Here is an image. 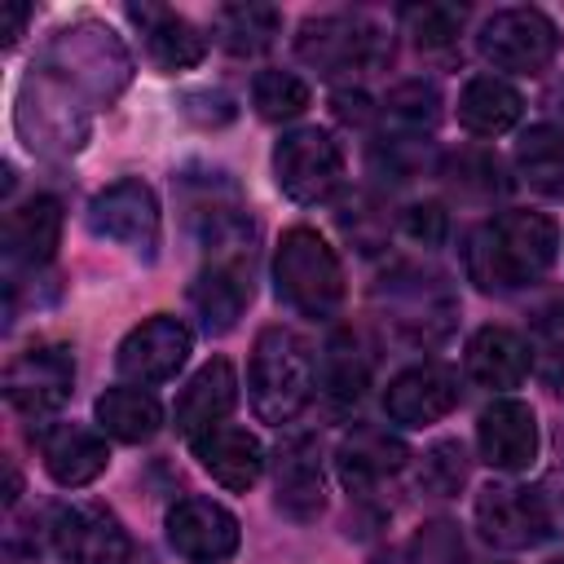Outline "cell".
Segmentation results:
<instances>
[{"label": "cell", "mask_w": 564, "mask_h": 564, "mask_svg": "<svg viewBox=\"0 0 564 564\" xmlns=\"http://www.w3.org/2000/svg\"><path fill=\"white\" fill-rule=\"evenodd\" d=\"M560 251V229L542 212H498L467 238V278L480 291L533 286Z\"/></svg>", "instance_id": "6da1fadb"}, {"label": "cell", "mask_w": 564, "mask_h": 564, "mask_svg": "<svg viewBox=\"0 0 564 564\" xmlns=\"http://www.w3.org/2000/svg\"><path fill=\"white\" fill-rule=\"evenodd\" d=\"M247 392L260 423H291L317 392V361L313 348L291 326H264L251 348L247 366Z\"/></svg>", "instance_id": "7a4b0ae2"}, {"label": "cell", "mask_w": 564, "mask_h": 564, "mask_svg": "<svg viewBox=\"0 0 564 564\" xmlns=\"http://www.w3.org/2000/svg\"><path fill=\"white\" fill-rule=\"evenodd\" d=\"M273 278H278V295L300 317L326 322L344 304V264H339L335 247L308 225H295L278 238Z\"/></svg>", "instance_id": "3957f363"}, {"label": "cell", "mask_w": 564, "mask_h": 564, "mask_svg": "<svg viewBox=\"0 0 564 564\" xmlns=\"http://www.w3.org/2000/svg\"><path fill=\"white\" fill-rule=\"evenodd\" d=\"M476 48L494 70L538 75V70H546L555 62L560 31L542 9L516 4V9H498V13L485 18V26L476 35Z\"/></svg>", "instance_id": "277c9868"}, {"label": "cell", "mask_w": 564, "mask_h": 564, "mask_svg": "<svg viewBox=\"0 0 564 564\" xmlns=\"http://www.w3.org/2000/svg\"><path fill=\"white\" fill-rule=\"evenodd\" d=\"M295 53L300 62H308L317 75H344V70H366L392 57L388 35L366 22V18H348V13H326V18H308L295 35Z\"/></svg>", "instance_id": "5b68a950"}, {"label": "cell", "mask_w": 564, "mask_h": 564, "mask_svg": "<svg viewBox=\"0 0 564 564\" xmlns=\"http://www.w3.org/2000/svg\"><path fill=\"white\" fill-rule=\"evenodd\" d=\"M551 524H555V516H551V502L542 489L502 480V485H485L476 494V529L498 551H529L555 533Z\"/></svg>", "instance_id": "8992f818"}, {"label": "cell", "mask_w": 564, "mask_h": 564, "mask_svg": "<svg viewBox=\"0 0 564 564\" xmlns=\"http://www.w3.org/2000/svg\"><path fill=\"white\" fill-rule=\"evenodd\" d=\"M273 176L291 203H322L344 181V150L326 128H295L273 150Z\"/></svg>", "instance_id": "52a82bcc"}, {"label": "cell", "mask_w": 564, "mask_h": 564, "mask_svg": "<svg viewBox=\"0 0 564 564\" xmlns=\"http://www.w3.org/2000/svg\"><path fill=\"white\" fill-rule=\"evenodd\" d=\"M48 538H53V555L62 564H128V555H132L128 529L115 520V511H106L97 502L57 507Z\"/></svg>", "instance_id": "ba28073f"}, {"label": "cell", "mask_w": 564, "mask_h": 564, "mask_svg": "<svg viewBox=\"0 0 564 564\" xmlns=\"http://www.w3.org/2000/svg\"><path fill=\"white\" fill-rule=\"evenodd\" d=\"M88 229L106 242L154 256V247H159V198H154V189L137 176H123V181L106 185L88 203Z\"/></svg>", "instance_id": "9c48e42d"}, {"label": "cell", "mask_w": 564, "mask_h": 564, "mask_svg": "<svg viewBox=\"0 0 564 564\" xmlns=\"http://www.w3.org/2000/svg\"><path fill=\"white\" fill-rule=\"evenodd\" d=\"M189 344H194V335H189V326H185L181 317L154 313V317H145L141 326H132V330L123 335L115 366H119V375L132 379L137 388H145V383H167V379H176V370L185 366Z\"/></svg>", "instance_id": "30bf717a"}, {"label": "cell", "mask_w": 564, "mask_h": 564, "mask_svg": "<svg viewBox=\"0 0 564 564\" xmlns=\"http://www.w3.org/2000/svg\"><path fill=\"white\" fill-rule=\"evenodd\" d=\"M75 388V357L62 344L26 348L4 370V397L22 414H48L57 410Z\"/></svg>", "instance_id": "8fae6325"}, {"label": "cell", "mask_w": 564, "mask_h": 564, "mask_svg": "<svg viewBox=\"0 0 564 564\" xmlns=\"http://www.w3.org/2000/svg\"><path fill=\"white\" fill-rule=\"evenodd\" d=\"M454 405H458V375L436 361L410 366L383 388V414L401 427H427L445 419Z\"/></svg>", "instance_id": "7c38bea8"}, {"label": "cell", "mask_w": 564, "mask_h": 564, "mask_svg": "<svg viewBox=\"0 0 564 564\" xmlns=\"http://www.w3.org/2000/svg\"><path fill=\"white\" fill-rule=\"evenodd\" d=\"M476 445L480 458L498 471H524L538 458V414L529 401L498 397L480 419H476Z\"/></svg>", "instance_id": "4fadbf2b"}, {"label": "cell", "mask_w": 564, "mask_h": 564, "mask_svg": "<svg viewBox=\"0 0 564 564\" xmlns=\"http://www.w3.org/2000/svg\"><path fill=\"white\" fill-rule=\"evenodd\" d=\"M273 498L291 520H313L326 507V467L313 436H286L273 454Z\"/></svg>", "instance_id": "5bb4252c"}, {"label": "cell", "mask_w": 564, "mask_h": 564, "mask_svg": "<svg viewBox=\"0 0 564 564\" xmlns=\"http://www.w3.org/2000/svg\"><path fill=\"white\" fill-rule=\"evenodd\" d=\"M163 529H167L172 551H181L185 560L212 564V560H225V555L238 551V520H234V511H225L212 498H181V502H172Z\"/></svg>", "instance_id": "9a60e30c"}, {"label": "cell", "mask_w": 564, "mask_h": 564, "mask_svg": "<svg viewBox=\"0 0 564 564\" xmlns=\"http://www.w3.org/2000/svg\"><path fill=\"white\" fill-rule=\"evenodd\" d=\"M189 449H194L198 467L234 494H247L264 471V445L256 441V432L234 427V423H216V427L198 432L189 441Z\"/></svg>", "instance_id": "2e32d148"}, {"label": "cell", "mask_w": 564, "mask_h": 564, "mask_svg": "<svg viewBox=\"0 0 564 564\" xmlns=\"http://www.w3.org/2000/svg\"><path fill=\"white\" fill-rule=\"evenodd\" d=\"M40 458H44V471L62 485V489H79V485H93L106 463H110V449H106V436L84 427V423H53L40 432Z\"/></svg>", "instance_id": "e0dca14e"}, {"label": "cell", "mask_w": 564, "mask_h": 564, "mask_svg": "<svg viewBox=\"0 0 564 564\" xmlns=\"http://www.w3.org/2000/svg\"><path fill=\"white\" fill-rule=\"evenodd\" d=\"M405 458H410V449L392 432H383V427H352L339 441V454H335L339 480L357 498H370L383 480H392L405 467Z\"/></svg>", "instance_id": "ac0fdd59"}, {"label": "cell", "mask_w": 564, "mask_h": 564, "mask_svg": "<svg viewBox=\"0 0 564 564\" xmlns=\"http://www.w3.org/2000/svg\"><path fill=\"white\" fill-rule=\"evenodd\" d=\"M383 300H388V317L410 335V339H441L449 330L454 317V300L445 291L441 278H383Z\"/></svg>", "instance_id": "d6986e66"}, {"label": "cell", "mask_w": 564, "mask_h": 564, "mask_svg": "<svg viewBox=\"0 0 564 564\" xmlns=\"http://www.w3.org/2000/svg\"><path fill=\"white\" fill-rule=\"evenodd\" d=\"M234 401H238V375H234V366L225 357H212L207 366L194 370V379L176 397V410H172L176 432H185L194 441L198 432L225 423V414L234 410Z\"/></svg>", "instance_id": "ffe728a7"}, {"label": "cell", "mask_w": 564, "mask_h": 564, "mask_svg": "<svg viewBox=\"0 0 564 564\" xmlns=\"http://www.w3.org/2000/svg\"><path fill=\"white\" fill-rule=\"evenodd\" d=\"M251 269V264H247ZM251 300V282L242 273V264H229V260H212L194 282H189V304L203 322L207 335H225L238 326L242 308Z\"/></svg>", "instance_id": "44dd1931"}, {"label": "cell", "mask_w": 564, "mask_h": 564, "mask_svg": "<svg viewBox=\"0 0 564 564\" xmlns=\"http://www.w3.org/2000/svg\"><path fill=\"white\" fill-rule=\"evenodd\" d=\"M529 366H533L529 344L507 326H480L471 335V344H467V375L480 388H494V392L520 388Z\"/></svg>", "instance_id": "7402d4cb"}, {"label": "cell", "mask_w": 564, "mask_h": 564, "mask_svg": "<svg viewBox=\"0 0 564 564\" xmlns=\"http://www.w3.org/2000/svg\"><path fill=\"white\" fill-rule=\"evenodd\" d=\"M62 238V203L48 194L26 198L4 220V256L18 264H44Z\"/></svg>", "instance_id": "603a6c76"}, {"label": "cell", "mask_w": 564, "mask_h": 564, "mask_svg": "<svg viewBox=\"0 0 564 564\" xmlns=\"http://www.w3.org/2000/svg\"><path fill=\"white\" fill-rule=\"evenodd\" d=\"M132 18L141 22V35H145V53L159 70H189L203 62L207 53V40L198 35L194 22H185L181 13L172 9H132Z\"/></svg>", "instance_id": "cb8c5ba5"}, {"label": "cell", "mask_w": 564, "mask_h": 564, "mask_svg": "<svg viewBox=\"0 0 564 564\" xmlns=\"http://www.w3.org/2000/svg\"><path fill=\"white\" fill-rule=\"evenodd\" d=\"M520 115H524V97L498 75H476L458 93V123L471 137H502L507 128L520 123Z\"/></svg>", "instance_id": "d4e9b609"}, {"label": "cell", "mask_w": 564, "mask_h": 564, "mask_svg": "<svg viewBox=\"0 0 564 564\" xmlns=\"http://www.w3.org/2000/svg\"><path fill=\"white\" fill-rule=\"evenodd\" d=\"M97 423L123 445H141L163 427V405L145 388H106L97 397Z\"/></svg>", "instance_id": "484cf974"}, {"label": "cell", "mask_w": 564, "mask_h": 564, "mask_svg": "<svg viewBox=\"0 0 564 564\" xmlns=\"http://www.w3.org/2000/svg\"><path fill=\"white\" fill-rule=\"evenodd\" d=\"M516 167H520V181L533 194L564 198V132L551 128V123L529 128L516 141Z\"/></svg>", "instance_id": "4316f807"}, {"label": "cell", "mask_w": 564, "mask_h": 564, "mask_svg": "<svg viewBox=\"0 0 564 564\" xmlns=\"http://www.w3.org/2000/svg\"><path fill=\"white\" fill-rule=\"evenodd\" d=\"M216 40L234 53V57H256L273 44L278 26H282V13L273 4H229L216 13Z\"/></svg>", "instance_id": "83f0119b"}, {"label": "cell", "mask_w": 564, "mask_h": 564, "mask_svg": "<svg viewBox=\"0 0 564 564\" xmlns=\"http://www.w3.org/2000/svg\"><path fill=\"white\" fill-rule=\"evenodd\" d=\"M251 106L269 123L295 119V115L308 110V84L300 75H291V70H260L251 79Z\"/></svg>", "instance_id": "f1b7e54d"}, {"label": "cell", "mask_w": 564, "mask_h": 564, "mask_svg": "<svg viewBox=\"0 0 564 564\" xmlns=\"http://www.w3.org/2000/svg\"><path fill=\"white\" fill-rule=\"evenodd\" d=\"M463 9L458 4H441V0H427V4H410L401 9V22H405V35H414L419 48H449L463 31Z\"/></svg>", "instance_id": "f546056e"}, {"label": "cell", "mask_w": 564, "mask_h": 564, "mask_svg": "<svg viewBox=\"0 0 564 564\" xmlns=\"http://www.w3.org/2000/svg\"><path fill=\"white\" fill-rule=\"evenodd\" d=\"M366 375H370V366H366V357L357 352V344H352L348 335L330 339V348H326V370H322L326 397L339 401V405H352V401L361 397V388H366Z\"/></svg>", "instance_id": "4dcf8cb0"}, {"label": "cell", "mask_w": 564, "mask_h": 564, "mask_svg": "<svg viewBox=\"0 0 564 564\" xmlns=\"http://www.w3.org/2000/svg\"><path fill=\"white\" fill-rule=\"evenodd\" d=\"M383 110H388V119H392L397 128H405L410 137H419L423 128L436 123V115H441V93H436V84L410 79V84H401V88L388 93Z\"/></svg>", "instance_id": "1f68e13d"}, {"label": "cell", "mask_w": 564, "mask_h": 564, "mask_svg": "<svg viewBox=\"0 0 564 564\" xmlns=\"http://www.w3.org/2000/svg\"><path fill=\"white\" fill-rule=\"evenodd\" d=\"M467 480V454L458 441H436L423 463H419V489H427L432 498H454Z\"/></svg>", "instance_id": "d6a6232c"}, {"label": "cell", "mask_w": 564, "mask_h": 564, "mask_svg": "<svg viewBox=\"0 0 564 564\" xmlns=\"http://www.w3.org/2000/svg\"><path fill=\"white\" fill-rule=\"evenodd\" d=\"M375 167L388 172L392 181H414L427 172V141L423 137H388L375 145Z\"/></svg>", "instance_id": "836d02e7"}, {"label": "cell", "mask_w": 564, "mask_h": 564, "mask_svg": "<svg viewBox=\"0 0 564 564\" xmlns=\"http://www.w3.org/2000/svg\"><path fill=\"white\" fill-rule=\"evenodd\" d=\"M449 172H454V185H458L463 194L489 198V194L502 189V181H498V159L485 154V150H463V154L449 163Z\"/></svg>", "instance_id": "e575fe53"}, {"label": "cell", "mask_w": 564, "mask_h": 564, "mask_svg": "<svg viewBox=\"0 0 564 564\" xmlns=\"http://www.w3.org/2000/svg\"><path fill=\"white\" fill-rule=\"evenodd\" d=\"M414 564H458L463 560V538L454 524L436 520V524H423V533L414 538Z\"/></svg>", "instance_id": "d590c367"}, {"label": "cell", "mask_w": 564, "mask_h": 564, "mask_svg": "<svg viewBox=\"0 0 564 564\" xmlns=\"http://www.w3.org/2000/svg\"><path fill=\"white\" fill-rule=\"evenodd\" d=\"M445 225L449 220H445V212L436 203H414V207L401 212V234L410 242H419V247H436L445 238Z\"/></svg>", "instance_id": "8d00e7d4"}, {"label": "cell", "mask_w": 564, "mask_h": 564, "mask_svg": "<svg viewBox=\"0 0 564 564\" xmlns=\"http://www.w3.org/2000/svg\"><path fill=\"white\" fill-rule=\"evenodd\" d=\"M335 115L344 123H366V115H370L366 93H335Z\"/></svg>", "instance_id": "74e56055"}, {"label": "cell", "mask_w": 564, "mask_h": 564, "mask_svg": "<svg viewBox=\"0 0 564 564\" xmlns=\"http://www.w3.org/2000/svg\"><path fill=\"white\" fill-rule=\"evenodd\" d=\"M26 13H31V9H26V4H18V0H9V4H4V31H0V35H4V44H13V40L22 35Z\"/></svg>", "instance_id": "f35d334b"}, {"label": "cell", "mask_w": 564, "mask_h": 564, "mask_svg": "<svg viewBox=\"0 0 564 564\" xmlns=\"http://www.w3.org/2000/svg\"><path fill=\"white\" fill-rule=\"evenodd\" d=\"M542 379H546V388H551V392H560V397H564V348H555V352L546 357Z\"/></svg>", "instance_id": "ab89813d"}, {"label": "cell", "mask_w": 564, "mask_h": 564, "mask_svg": "<svg viewBox=\"0 0 564 564\" xmlns=\"http://www.w3.org/2000/svg\"><path fill=\"white\" fill-rule=\"evenodd\" d=\"M551 110H555V115H564V84L551 93Z\"/></svg>", "instance_id": "60d3db41"}, {"label": "cell", "mask_w": 564, "mask_h": 564, "mask_svg": "<svg viewBox=\"0 0 564 564\" xmlns=\"http://www.w3.org/2000/svg\"><path fill=\"white\" fill-rule=\"evenodd\" d=\"M551 564H564V555H560V560H551Z\"/></svg>", "instance_id": "b9f144b4"}]
</instances>
